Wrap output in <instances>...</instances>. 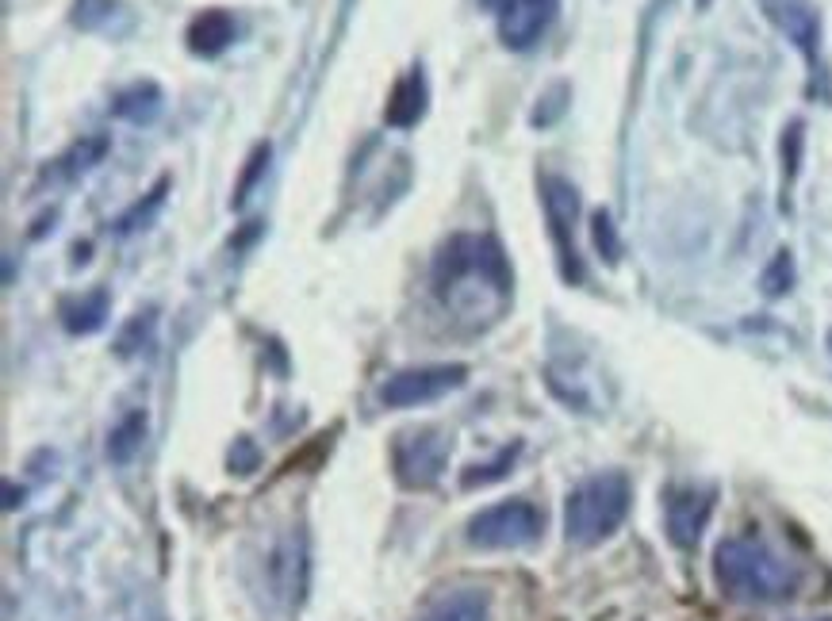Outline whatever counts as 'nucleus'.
<instances>
[{
    "instance_id": "dca6fc26",
    "label": "nucleus",
    "mask_w": 832,
    "mask_h": 621,
    "mask_svg": "<svg viewBox=\"0 0 832 621\" xmlns=\"http://www.w3.org/2000/svg\"><path fill=\"white\" fill-rule=\"evenodd\" d=\"M142 434H146V414L139 411L127 414L116 430H112V437H108V457L116 460V464H127V460L135 457V449L142 445Z\"/></svg>"
},
{
    "instance_id": "4468645a",
    "label": "nucleus",
    "mask_w": 832,
    "mask_h": 621,
    "mask_svg": "<svg viewBox=\"0 0 832 621\" xmlns=\"http://www.w3.org/2000/svg\"><path fill=\"white\" fill-rule=\"evenodd\" d=\"M418 621H487V598L472 587H457L434 598Z\"/></svg>"
},
{
    "instance_id": "39448f33",
    "label": "nucleus",
    "mask_w": 832,
    "mask_h": 621,
    "mask_svg": "<svg viewBox=\"0 0 832 621\" xmlns=\"http://www.w3.org/2000/svg\"><path fill=\"white\" fill-rule=\"evenodd\" d=\"M449 453H453V437L445 430H434V426L403 430L392 445L395 480L403 487H430V483L441 480V472L449 464Z\"/></svg>"
},
{
    "instance_id": "ddd939ff",
    "label": "nucleus",
    "mask_w": 832,
    "mask_h": 621,
    "mask_svg": "<svg viewBox=\"0 0 832 621\" xmlns=\"http://www.w3.org/2000/svg\"><path fill=\"white\" fill-rule=\"evenodd\" d=\"M234 31H238V27H234L231 12L208 8V12H200V16L192 20V27H188V50L200 54V58H215V54H223V50L234 43Z\"/></svg>"
},
{
    "instance_id": "6e6552de",
    "label": "nucleus",
    "mask_w": 832,
    "mask_h": 621,
    "mask_svg": "<svg viewBox=\"0 0 832 621\" xmlns=\"http://www.w3.org/2000/svg\"><path fill=\"white\" fill-rule=\"evenodd\" d=\"M556 16V0H495L499 39L510 50H530L541 43Z\"/></svg>"
},
{
    "instance_id": "a878e982",
    "label": "nucleus",
    "mask_w": 832,
    "mask_h": 621,
    "mask_svg": "<svg viewBox=\"0 0 832 621\" xmlns=\"http://www.w3.org/2000/svg\"><path fill=\"white\" fill-rule=\"evenodd\" d=\"M817 621H832V618H817Z\"/></svg>"
},
{
    "instance_id": "f257e3e1",
    "label": "nucleus",
    "mask_w": 832,
    "mask_h": 621,
    "mask_svg": "<svg viewBox=\"0 0 832 621\" xmlns=\"http://www.w3.org/2000/svg\"><path fill=\"white\" fill-rule=\"evenodd\" d=\"M714 575L721 591L740 602H783L798 595L802 572L794 560L767 549L756 537H729L714 552Z\"/></svg>"
},
{
    "instance_id": "1a4fd4ad",
    "label": "nucleus",
    "mask_w": 832,
    "mask_h": 621,
    "mask_svg": "<svg viewBox=\"0 0 832 621\" xmlns=\"http://www.w3.org/2000/svg\"><path fill=\"white\" fill-rule=\"evenodd\" d=\"M710 510H714V491H702V487H675V491H668V499H664V526H668L671 545L694 549L706 522H710Z\"/></svg>"
},
{
    "instance_id": "7ed1b4c3",
    "label": "nucleus",
    "mask_w": 832,
    "mask_h": 621,
    "mask_svg": "<svg viewBox=\"0 0 832 621\" xmlns=\"http://www.w3.org/2000/svg\"><path fill=\"white\" fill-rule=\"evenodd\" d=\"M629 514V480L622 472H599L583 480L564 506V533L572 545H599Z\"/></svg>"
},
{
    "instance_id": "4be33fe9",
    "label": "nucleus",
    "mask_w": 832,
    "mask_h": 621,
    "mask_svg": "<svg viewBox=\"0 0 832 621\" xmlns=\"http://www.w3.org/2000/svg\"><path fill=\"white\" fill-rule=\"evenodd\" d=\"M265 165H269V142H261L254 154H250V165L242 169V181H238V192H234V207L246 204V196L254 192V184H257V177L265 173Z\"/></svg>"
},
{
    "instance_id": "20e7f679",
    "label": "nucleus",
    "mask_w": 832,
    "mask_h": 621,
    "mask_svg": "<svg viewBox=\"0 0 832 621\" xmlns=\"http://www.w3.org/2000/svg\"><path fill=\"white\" fill-rule=\"evenodd\" d=\"M541 529H545V514L530 499H510L480 510L468 522V541L480 549H522L541 537Z\"/></svg>"
},
{
    "instance_id": "6ab92c4d",
    "label": "nucleus",
    "mask_w": 832,
    "mask_h": 621,
    "mask_svg": "<svg viewBox=\"0 0 832 621\" xmlns=\"http://www.w3.org/2000/svg\"><path fill=\"white\" fill-rule=\"evenodd\" d=\"M760 288H763V296H771V299L786 296V292L794 288V257H790V253L779 250L771 257V265H767L760 276Z\"/></svg>"
},
{
    "instance_id": "b1692460",
    "label": "nucleus",
    "mask_w": 832,
    "mask_h": 621,
    "mask_svg": "<svg viewBox=\"0 0 832 621\" xmlns=\"http://www.w3.org/2000/svg\"><path fill=\"white\" fill-rule=\"evenodd\" d=\"M257 464H261V453H257V445L250 441V437H238L231 449V468L238 472V476H246V472H254Z\"/></svg>"
},
{
    "instance_id": "393cba45",
    "label": "nucleus",
    "mask_w": 832,
    "mask_h": 621,
    "mask_svg": "<svg viewBox=\"0 0 832 621\" xmlns=\"http://www.w3.org/2000/svg\"><path fill=\"white\" fill-rule=\"evenodd\" d=\"M112 12H116V0H77L73 20L81 27H96V16H112Z\"/></svg>"
},
{
    "instance_id": "5701e85b",
    "label": "nucleus",
    "mask_w": 832,
    "mask_h": 621,
    "mask_svg": "<svg viewBox=\"0 0 832 621\" xmlns=\"http://www.w3.org/2000/svg\"><path fill=\"white\" fill-rule=\"evenodd\" d=\"M798 165H802V123H790L783 135V184L786 188H790V181L798 177Z\"/></svg>"
},
{
    "instance_id": "aec40b11",
    "label": "nucleus",
    "mask_w": 832,
    "mask_h": 621,
    "mask_svg": "<svg viewBox=\"0 0 832 621\" xmlns=\"http://www.w3.org/2000/svg\"><path fill=\"white\" fill-rule=\"evenodd\" d=\"M568 81H556L553 89L541 96V104L533 108V127H553L556 119L564 115V108H568Z\"/></svg>"
},
{
    "instance_id": "9b49d317",
    "label": "nucleus",
    "mask_w": 832,
    "mask_h": 621,
    "mask_svg": "<svg viewBox=\"0 0 832 621\" xmlns=\"http://www.w3.org/2000/svg\"><path fill=\"white\" fill-rule=\"evenodd\" d=\"M269 583L288 606H296L307 587V545L303 533H288L277 549L269 552Z\"/></svg>"
},
{
    "instance_id": "412c9836",
    "label": "nucleus",
    "mask_w": 832,
    "mask_h": 621,
    "mask_svg": "<svg viewBox=\"0 0 832 621\" xmlns=\"http://www.w3.org/2000/svg\"><path fill=\"white\" fill-rule=\"evenodd\" d=\"M591 238H595V246H599V257L602 261H618L622 257V242H618V230H614V219L606 215V211H595V219H591Z\"/></svg>"
},
{
    "instance_id": "a211bd4d",
    "label": "nucleus",
    "mask_w": 832,
    "mask_h": 621,
    "mask_svg": "<svg viewBox=\"0 0 832 621\" xmlns=\"http://www.w3.org/2000/svg\"><path fill=\"white\" fill-rule=\"evenodd\" d=\"M104 311H108V292H93V296L77 299L66 311V330L70 334H89L104 322Z\"/></svg>"
},
{
    "instance_id": "f03ea898",
    "label": "nucleus",
    "mask_w": 832,
    "mask_h": 621,
    "mask_svg": "<svg viewBox=\"0 0 832 621\" xmlns=\"http://www.w3.org/2000/svg\"><path fill=\"white\" fill-rule=\"evenodd\" d=\"M434 288L445 303H461L464 292L476 288H491L499 299H507L514 273L503 246L491 234H453L434 261Z\"/></svg>"
},
{
    "instance_id": "0eeeda50",
    "label": "nucleus",
    "mask_w": 832,
    "mask_h": 621,
    "mask_svg": "<svg viewBox=\"0 0 832 621\" xmlns=\"http://www.w3.org/2000/svg\"><path fill=\"white\" fill-rule=\"evenodd\" d=\"M541 200H545V215H549V234L556 242V257L560 269L568 276V284L583 280V265L576 253V219H579V192L572 181L564 177H541Z\"/></svg>"
},
{
    "instance_id": "f3484780",
    "label": "nucleus",
    "mask_w": 832,
    "mask_h": 621,
    "mask_svg": "<svg viewBox=\"0 0 832 621\" xmlns=\"http://www.w3.org/2000/svg\"><path fill=\"white\" fill-rule=\"evenodd\" d=\"M518 441L514 445H507L499 457H491V460H484V464H468L461 472V487H484V483H495V480H503L510 468H514V460H518Z\"/></svg>"
},
{
    "instance_id": "2eb2a0df",
    "label": "nucleus",
    "mask_w": 832,
    "mask_h": 621,
    "mask_svg": "<svg viewBox=\"0 0 832 621\" xmlns=\"http://www.w3.org/2000/svg\"><path fill=\"white\" fill-rule=\"evenodd\" d=\"M158 104H162V92H158V85H135V89L119 92L116 104H112V112L123 115V119H135V123H142V119H154Z\"/></svg>"
},
{
    "instance_id": "bb28decb",
    "label": "nucleus",
    "mask_w": 832,
    "mask_h": 621,
    "mask_svg": "<svg viewBox=\"0 0 832 621\" xmlns=\"http://www.w3.org/2000/svg\"><path fill=\"white\" fill-rule=\"evenodd\" d=\"M829 345H832V334H829Z\"/></svg>"
},
{
    "instance_id": "f8f14e48",
    "label": "nucleus",
    "mask_w": 832,
    "mask_h": 621,
    "mask_svg": "<svg viewBox=\"0 0 832 621\" xmlns=\"http://www.w3.org/2000/svg\"><path fill=\"white\" fill-rule=\"evenodd\" d=\"M426 115V77L422 69H407L399 81L392 85V96L384 104V119L388 127H399V131H411L418 119Z\"/></svg>"
},
{
    "instance_id": "423d86ee",
    "label": "nucleus",
    "mask_w": 832,
    "mask_h": 621,
    "mask_svg": "<svg viewBox=\"0 0 832 621\" xmlns=\"http://www.w3.org/2000/svg\"><path fill=\"white\" fill-rule=\"evenodd\" d=\"M468 380V368L464 365H422V368H399L392 372L384 384H380V403L384 407H422V403H434L441 395L457 391Z\"/></svg>"
},
{
    "instance_id": "9d476101",
    "label": "nucleus",
    "mask_w": 832,
    "mask_h": 621,
    "mask_svg": "<svg viewBox=\"0 0 832 621\" xmlns=\"http://www.w3.org/2000/svg\"><path fill=\"white\" fill-rule=\"evenodd\" d=\"M760 8L763 16L806 54L809 66H817V46H821V16H817V8L809 0H760Z\"/></svg>"
}]
</instances>
